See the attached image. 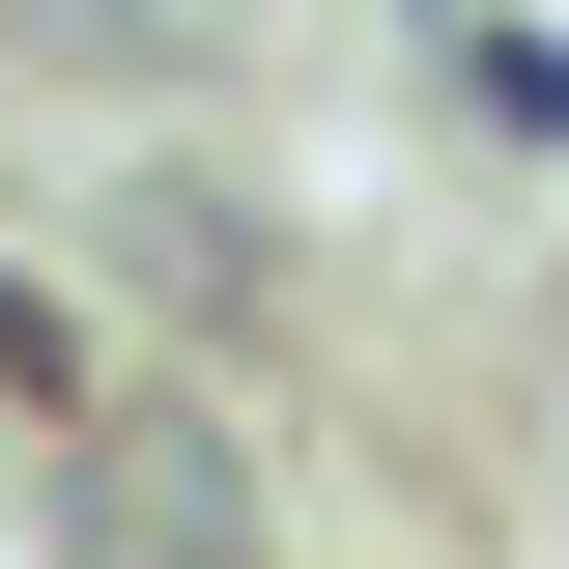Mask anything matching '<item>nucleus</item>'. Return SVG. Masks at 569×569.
<instances>
[{
	"mask_svg": "<svg viewBox=\"0 0 569 569\" xmlns=\"http://www.w3.org/2000/svg\"><path fill=\"white\" fill-rule=\"evenodd\" d=\"M86 569H257L228 427H86Z\"/></svg>",
	"mask_w": 569,
	"mask_h": 569,
	"instance_id": "f257e3e1",
	"label": "nucleus"
}]
</instances>
